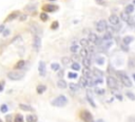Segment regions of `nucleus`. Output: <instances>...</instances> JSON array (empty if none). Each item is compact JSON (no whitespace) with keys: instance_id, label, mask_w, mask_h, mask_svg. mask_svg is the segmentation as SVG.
I'll list each match as a JSON object with an SVG mask.
<instances>
[{"instance_id":"obj_40","label":"nucleus","mask_w":135,"mask_h":122,"mask_svg":"<svg viewBox=\"0 0 135 122\" xmlns=\"http://www.w3.org/2000/svg\"><path fill=\"white\" fill-rule=\"evenodd\" d=\"M0 111H1L2 113H6V112H7V106H6V104H2L1 107H0Z\"/></svg>"},{"instance_id":"obj_32","label":"nucleus","mask_w":135,"mask_h":122,"mask_svg":"<svg viewBox=\"0 0 135 122\" xmlns=\"http://www.w3.org/2000/svg\"><path fill=\"white\" fill-rule=\"evenodd\" d=\"M126 95H127V97H128L130 100H132V101H135V95L133 94V93H131V92H127V93H126Z\"/></svg>"},{"instance_id":"obj_11","label":"nucleus","mask_w":135,"mask_h":122,"mask_svg":"<svg viewBox=\"0 0 135 122\" xmlns=\"http://www.w3.org/2000/svg\"><path fill=\"white\" fill-rule=\"evenodd\" d=\"M109 22L112 25H117L118 23H119V18H118L116 15H111L109 17Z\"/></svg>"},{"instance_id":"obj_7","label":"nucleus","mask_w":135,"mask_h":122,"mask_svg":"<svg viewBox=\"0 0 135 122\" xmlns=\"http://www.w3.org/2000/svg\"><path fill=\"white\" fill-rule=\"evenodd\" d=\"M89 41L93 42V43L97 44V45H100V44H101V39H100L99 37L97 36L96 34H94V33H90V35H89Z\"/></svg>"},{"instance_id":"obj_24","label":"nucleus","mask_w":135,"mask_h":122,"mask_svg":"<svg viewBox=\"0 0 135 122\" xmlns=\"http://www.w3.org/2000/svg\"><path fill=\"white\" fill-rule=\"evenodd\" d=\"M69 87H70V89L73 92H78L79 91V86L75 83H70L69 84Z\"/></svg>"},{"instance_id":"obj_47","label":"nucleus","mask_w":135,"mask_h":122,"mask_svg":"<svg viewBox=\"0 0 135 122\" xmlns=\"http://www.w3.org/2000/svg\"><path fill=\"white\" fill-rule=\"evenodd\" d=\"M3 31H4V25H0V33H2Z\"/></svg>"},{"instance_id":"obj_33","label":"nucleus","mask_w":135,"mask_h":122,"mask_svg":"<svg viewBox=\"0 0 135 122\" xmlns=\"http://www.w3.org/2000/svg\"><path fill=\"white\" fill-rule=\"evenodd\" d=\"M51 67H52L53 71H56V72L60 70V65L58 64V63H52V64H51Z\"/></svg>"},{"instance_id":"obj_43","label":"nucleus","mask_w":135,"mask_h":122,"mask_svg":"<svg viewBox=\"0 0 135 122\" xmlns=\"http://www.w3.org/2000/svg\"><path fill=\"white\" fill-rule=\"evenodd\" d=\"M128 122H135V116H132L128 119Z\"/></svg>"},{"instance_id":"obj_42","label":"nucleus","mask_w":135,"mask_h":122,"mask_svg":"<svg viewBox=\"0 0 135 122\" xmlns=\"http://www.w3.org/2000/svg\"><path fill=\"white\" fill-rule=\"evenodd\" d=\"M95 1H96V3L99 4V5H106V1H105V0H95Z\"/></svg>"},{"instance_id":"obj_19","label":"nucleus","mask_w":135,"mask_h":122,"mask_svg":"<svg viewBox=\"0 0 135 122\" xmlns=\"http://www.w3.org/2000/svg\"><path fill=\"white\" fill-rule=\"evenodd\" d=\"M24 65H25V61L24 60H20V61H18V62L16 63L15 68H16V70H21V68H22Z\"/></svg>"},{"instance_id":"obj_22","label":"nucleus","mask_w":135,"mask_h":122,"mask_svg":"<svg viewBox=\"0 0 135 122\" xmlns=\"http://www.w3.org/2000/svg\"><path fill=\"white\" fill-rule=\"evenodd\" d=\"M125 12H127L128 14H131V13L134 12V5L133 4H128L125 9Z\"/></svg>"},{"instance_id":"obj_29","label":"nucleus","mask_w":135,"mask_h":122,"mask_svg":"<svg viewBox=\"0 0 135 122\" xmlns=\"http://www.w3.org/2000/svg\"><path fill=\"white\" fill-rule=\"evenodd\" d=\"M88 55H89L88 50H87L86 47H83V49L80 51V56L82 57V58H87V57H88Z\"/></svg>"},{"instance_id":"obj_14","label":"nucleus","mask_w":135,"mask_h":122,"mask_svg":"<svg viewBox=\"0 0 135 122\" xmlns=\"http://www.w3.org/2000/svg\"><path fill=\"white\" fill-rule=\"evenodd\" d=\"M79 85H80V87H86L88 86V78L87 77H81L80 80H79Z\"/></svg>"},{"instance_id":"obj_31","label":"nucleus","mask_w":135,"mask_h":122,"mask_svg":"<svg viewBox=\"0 0 135 122\" xmlns=\"http://www.w3.org/2000/svg\"><path fill=\"white\" fill-rule=\"evenodd\" d=\"M102 39H104V40H106V41H107V40L111 41V39H112V34L108 32V33H106L105 35H104V37H102Z\"/></svg>"},{"instance_id":"obj_13","label":"nucleus","mask_w":135,"mask_h":122,"mask_svg":"<svg viewBox=\"0 0 135 122\" xmlns=\"http://www.w3.org/2000/svg\"><path fill=\"white\" fill-rule=\"evenodd\" d=\"M19 107H20V110L24 111V112H32V111H33V107L32 106H30V105H28V104H23V103H20Z\"/></svg>"},{"instance_id":"obj_30","label":"nucleus","mask_w":135,"mask_h":122,"mask_svg":"<svg viewBox=\"0 0 135 122\" xmlns=\"http://www.w3.org/2000/svg\"><path fill=\"white\" fill-rule=\"evenodd\" d=\"M61 61H62V64L65 65V66H67V65L70 64V61H71V59H70L69 57H63L62 59H61Z\"/></svg>"},{"instance_id":"obj_50","label":"nucleus","mask_w":135,"mask_h":122,"mask_svg":"<svg viewBox=\"0 0 135 122\" xmlns=\"http://www.w3.org/2000/svg\"><path fill=\"white\" fill-rule=\"evenodd\" d=\"M133 78H134V80H135V74H133Z\"/></svg>"},{"instance_id":"obj_10","label":"nucleus","mask_w":135,"mask_h":122,"mask_svg":"<svg viewBox=\"0 0 135 122\" xmlns=\"http://www.w3.org/2000/svg\"><path fill=\"white\" fill-rule=\"evenodd\" d=\"M38 72H39V75H40L41 77L46 76V63L43 62V61H40L39 62V65H38Z\"/></svg>"},{"instance_id":"obj_9","label":"nucleus","mask_w":135,"mask_h":122,"mask_svg":"<svg viewBox=\"0 0 135 122\" xmlns=\"http://www.w3.org/2000/svg\"><path fill=\"white\" fill-rule=\"evenodd\" d=\"M58 10V6L57 5H54V4H46L42 6V11L47 13H50V12H55V11Z\"/></svg>"},{"instance_id":"obj_23","label":"nucleus","mask_w":135,"mask_h":122,"mask_svg":"<svg viewBox=\"0 0 135 122\" xmlns=\"http://www.w3.org/2000/svg\"><path fill=\"white\" fill-rule=\"evenodd\" d=\"M78 50H79L78 44H75V43H73L72 45H71V47H70V51L72 52L73 54H76V53L78 52Z\"/></svg>"},{"instance_id":"obj_18","label":"nucleus","mask_w":135,"mask_h":122,"mask_svg":"<svg viewBox=\"0 0 135 122\" xmlns=\"http://www.w3.org/2000/svg\"><path fill=\"white\" fill-rule=\"evenodd\" d=\"M37 93H38L39 95H41V94H43L44 92H46V89H47V86L46 85H43V84H39L38 86H37Z\"/></svg>"},{"instance_id":"obj_48","label":"nucleus","mask_w":135,"mask_h":122,"mask_svg":"<svg viewBox=\"0 0 135 122\" xmlns=\"http://www.w3.org/2000/svg\"><path fill=\"white\" fill-rule=\"evenodd\" d=\"M3 91V83H0V92Z\"/></svg>"},{"instance_id":"obj_1","label":"nucleus","mask_w":135,"mask_h":122,"mask_svg":"<svg viewBox=\"0 0 135 122\" xmlns=\"http://www.w3.org/2000/svg\"><path fill=\"white\" fill-rule=\"evenodd\" d=\"M67 103H68V99L65 98V96L61 95V96L55 98V99L53 100L52 105L53 106H57V107H62V106H65V105H67Z\"/></svg>"},{"instance_id":"obj_15","label":"nucleus","mask_w":135,"mask_h":122,"mask_svg":"<svg viewBox=\"0 0 135 122\" xmlns=\"http://www.w3.org/2000/svg\"><path fill=\"white\" fill-rule=\"evenodd\" d=\"M120 18L123 19V21H125V22H129L130 21V16H129V14L127 12H121V14H120Z\"/></svg>"},{"instance_id":"obj_5","label":"nucleus","mask_w":135,"mask_h":122,"mask_svg":"<svg viewBox=\"0 0 135 122\" xmlns=\"http://www.w3.org/2000/svg\"><path fill=\"white\" fill-rule=\"evenodd\" d=\"M108 25H107V21L106 20H99L98 22L96 23V30L97 32H99V33H102V32H105L107 30Z\"/></svg>"},{"instance_id":"obj_26","label":"nucleus","mask_w":135,"mask_h":122,"mask_svg":"<svg viewBox=\"0 0 135 122\" xmlns=\"http://www.w3.org/2000/svg\"><path fill=\"white\" fill-rule=\"evenodd\" d=\"M26 122H37V117L34 115L26 116Z\"/></svg>"},{"instance_id":"obj_3","label":"nucleus","mask_w":135,"mask_h":122,"mask_svg":"<svg viewBox=\"0 0 135 122\" xmlns=\"http://www.w3.org/2000/svg\"><path fill=\"white\" fill-rule=\"evenodd\" d=\"M80 118L82 119L84 122H95L93 116H92V114L90 113L89 111H87V110L81 111V113H80Z\"/></svg>"},{"instance_id":"obj_8","label":"nucleus","mask_w":135,"mask_h":122,"mask_svg":"<svg viewBox=\"0 0 135 122\" xmlns=\"http://www.w3.org/2000/svg\"><path fill=\"white\" fill-rule=\"evenodd\" d=\"M7 77L11 79V80H20L21 78L23 77V74H21V73H17V72H11V73L7 74Z\"/></svg>"},{"instance_id":"obj_2","label":"nucleus","mask_w":135,"mask_h":122,"mask_svg":"<svg viewBox=\"0 0 135 122\" xmlns=\"http://www.w3.org/2000/svg\"><path fill=\"white\" fill-rule=\"evenodd\" d=\"M117 76L120 78V80H121V82H123V84L126 87H131L132 86L131 79L126 75V73H123V72H117Z\"/></svg>"},{"instance_id":"obj_44","label":"nucleus","mask_w":135,"mask_h":122,"mask_svg":"<svg viewBox=\"0 0 135 122\" xmlns=\"http://www.w3.org/2000/svg\"><path fill=\"white\" fill-rule=\"evenodd\" d=\"M9 34H10V30H5V31L3 32V36H4V37H6L7 35H9Z\"/></svg>"},{"instance_id":"obj_28","label":"nucleus","mask_w":135,"mask_h":122,"mask_svg":"<svg viewBox=\"0 0 135 122\" xmlns=\"http://www.w3.org/2000/svg\"><path fill=\"white\" fill-rule=\"evenodd\" d=\"M14 122H24L23 120V116L21 114H18V115L15 116V119H14Z\"/></svg>"},{"instance_id":"obj_21","label":"nucleus","mask_w":135,"mask_h":122,"mask_svg":"<svg viewBox=\"0 0 135 122\" xmlns=\"http://www.w3.org/2000/svg\"><path fill=\"white\" fill-rule=\"evenodd\" d=\"M82 63H83V66L84 67H88L90 68V66H91V60H90V58H83L82 60Z\"/></svg>"},{"instance_id":"obj_6","label":"nucleus","mask_w":135,"mask_h":122,"mask_svg":"<svg viewBox=\"0 0 135 122\" xmlns=\"http://www.w3.org/2000/svg\"><path fill=\"white\" fill-rule=\"evenodd\" d=\"M107 84H108V86L112 89H117V81H116V79L112 76H109L107 78Z\"/></svg>"},{"instance_id":"obj_39","label":"nucleus","mask_w":135,"mask_h":122,"mask_svg":"<svg viewBox=\"0 0 135 122\" xmlns=\"http://www.w3.org/2000/svg\"><path fill=\"white\" fill-rule=\"evenodd\" d=\"M68 76H69V78H71V79H75V78H77L78 77L76 73H69Z\"/></svg>"},{"instance_id":"obj_17","label":"nucleus","mask_w":135,"mask_h":122,"mask_svg":"<svg viewBox=\"0 0 135 122\" xmlns=\"http://www.w3.org/2000/svg\"><path fill=\"white\" fill-rule=\"evenodd\" d=\"M57 86L59 87V89H65V87L68 86V84L63 79H59V80L57 81Z\"/></svg>"},{"instance_id":"obj_45","label":"nucleus","mask_w":135,"mask_h":122,"mask_svg":"<svg viewBox=\"0 0 135 122\" xmlns=\"http://www.w3.org/2000/svg\"><path fill=\"white\" fill-rule=\"evenodd\" d=\"M26 17H28L26 15H22V16H20V20H21V21H24V20L26 19Z\"/></svg>"},{"instance_id":"obj_52","label":"nucleus","mask_w":135,"mask_h":122,"mask_svg":"<svg viewBox=\"0 0 135 122\" xmlns=\"http://www.w3.org/2000/svg\"><path fill=\"white\" fill-rule=\"evenodd\" d=\"M0 122H2V120H1V119H0Z\"/></svg>"},{"instance_id":"obj_41","label":"nucleus","mask_w":135,"mask_h":122,"mask_svg":"<svg viewBox=\"0 0 135 122\" xmlns=\"http://www.w3.org/2000/svg\"><path fill=\"white\" fill-rule=\"evenodd\" d=\"M95 92H96V94H98V95H104L105 94V89H95Z\"/></svg>"},{"instance_id":"obj_46","label":"nucleus","mask_w":135,"mask_h":122,"mask_svg":"<svg viewBox=\"0 0 135 122\" xmlns=\"http://www.w3.org/2000/svg\"><path fill=\"white\" fill-rule=\"evenodd\" d=\"M6 121H7V122H11V121H12V116H11V115L6 116Z\"/></svg>"},{"instance_id":"obj_49","label":"nucleus","mask_w":135,"mask_h":122,"mask_svg":"<svg viewBox=\"0 0 135 122\" xmlns=\"http://www.w3.org/2000/svg\"><path fill=\"white\" fill-rule=\"evenodd\" d=\"M95 122H105L104 120H102V119H98V120H96Z\"/></svg>"},{"instance_id":"obj_20","label":"nucleus","mask_w":135,"mask_h":122,"mask_svg":"<svg viewBox=\"0 0 135 122\" xmlns=\"http://www.w3.org/2000/svg\"><path fill=\"white\" fill-rule=\"evenodd\" d=\"M92 73H93V75L96 77V78H101L102 75H104V74H102V72L99 71V70H97V68H94Z\"/></svg>"},{"instance_id":"obj_16","label":"nucleus","mask_w":135,"mask_h":122,"mask_svg":"<svg viewBox=\"0 0 135 122\" xmlns=\"http://www.w3.org/2000/svg\"><path fill=\"white\" fill-rule=\"evenodd\" d=\"M134 40V38L132 36H125L123 39V44H126V45H129V44H131V42Z\"/></svg>"},{"instance_id":"obj_25","label":"nucleus","mask_w":135,"mask_h":122,"mask_svg":"<svg viewBox=\"0 0 135 122\" xmlns=\"http://www.w3.org/2000/svg\"><path fill=\"white\" fill-rule=\"evenodd\" d=\"M87 99H88V101L90 102V104L92 105L93 107H96V104H95V102H94V100L92 99V97H91V93L88 92V96H87Z\"/></svg>"},{"instance_id":"obj_12","label":"nucleus","mask_w":135,"mask_h":122,"mask_svg":"<svg viewBox=\"0 0 135 122\" xmlns=\"http://www.w3.org/2000/svg\"><path fill=\"white\" fill-rule=\"evenodd\" d=\"M19 16V12H17V11H15V12L11 13V14L6 17V19H5V21H12L14 19H17V17Z\"/></svg>"},{"instance_id":"obj_4","label":"nucleus","mask_w":135,"mask_h":122,"mask_svg":"<svg viewBox=\"0 0 135 122\" xmlns=\"http://www.w3.org/2000/svg\"><path fill=\"white\" fill-rule=\"evenodd\" d=\"M40 46H41V39H40V37H39L38 34H35V35H34V40H33V49H34V51L39 52Z\"/></svg>"},{"instance_id":"obj_27","label":"nucleus","mask_w":135,"mask_h":122,"mask_svg":"<svg viewBox=\"0 0 135 122\" xmlns=\"http://www.w3.org/2000/svg\"><path fill=\"white\" fill-rule=\"evenodd\" d=\"M79 43H80V45H81V46L87 47V46L89 45V40H88V39H86V38H82V39H80Z\"/></svg>"},{"instance_id":"obj_35","label":"nucleus","mask_w":135,"mask_h":122,"mask_svg":"<svg viewBox=\"0 0 135 122\" xmlns=\"http://www.w3.org/2000/svg\"><path fill=\"white\" fill-rule=\"evenodd\" d=\"M104 62H105V58L104 57H97L96 58V63L97 64L101 65V64H104Z\"/></svg>"},{"instance_id":"obj_37","label":"nucleus","mask_w":135,"mask_h":122,"mask_svg":"<svg viewBox=\"0 0 135 122\" xmlns=\"http://www.w3.org/2000/svg\"><path fill=\"white\" fill-rule=\"evenodd\" d=\"M51 28H53V30H56L57 28H59V22H58V21H54V22L51 24Z\"/></svg>"},{"instance_id":"obj_34","label":"nucleus","mask_w":135,"mask_h":122,"mask_svg":"<svg viewBox=\"0 0 135 122\" xmlns=\"http://www.w3.org/2000/svg\"><path fill=\"white\" fill-rule=\"evenodd\" d=\"M72 70H74V71H79L80 70V65H79V63H77V62L72 63Z\"/></svg>"},{"instance_id":"obj_38","label":"nucleus","mask_w":135,"mask_h":122,"mask_svg":"<svg viewBox=\"0 0 135 122\" xmlns=\"http://www.w3.org/2000/svg\"><path fill=\"white\" fill-rule=\"evenodd\" d=\"M40 18H41V20L47 21V19H49V16H47L46 13H41V14H40Z\"/></svg>"},{"instance_id":"obj_36","label":"nucleus","mask_w":135,"mask_h":122,"mask_svg":"<svg viewBox=\"0 0 135 122\" xmlns=\"http://www.w3.org/2000/svg\"><path fill=\"white\" fill-rule=\"evenodd\" d=\"M113 94H114V96L117 98L118 100H119V101H121V100H123V96H121V95L119 94V93L118 92H115V91H113Z\"/></svg>"},{"instance_id":"obj_51","label":"nucleus","mask_w":135,"mask_h":122,"mask_svg":"<svg viewBox=\"0 0 135 122\" xmlns=\"http://www.w3.org/2000/svg\"><path fill=\"white\" fill-rule=\"evenodd\" d=\"M133 3H134V4H135V0H133Z\"/></svg>"}]
</instances>
